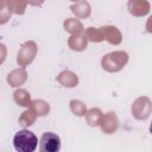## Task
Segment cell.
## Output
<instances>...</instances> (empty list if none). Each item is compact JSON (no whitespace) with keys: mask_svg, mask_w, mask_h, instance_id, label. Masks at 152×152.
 Listing matches in <instances>:
<instances>
[{"mask_svg":"<svg viewBox=\"0 0 152 152\" xmlns=\"http://www.w3.org/2000/svg\"><path fill=\"white\" fill-rule=\"evenodd\" d=\"M13 100L18 106L25 107V108H28L32 102L31 94L26 89H23V88H18L13 91Z\"/></svg>","mask_w":152,"mask_h":152,"instance_id":"13","label":"cell"},{"mask_svg":"<svg viewBox=\"0 0 152 152\" xmlns=\"http://www.w3.org/2000/svg\"><path fill=\"white\" fill-rule=\"evenodd\" d=\"M129 56L126 51L118 50L106 53L101 59V66L107 72H119L128 63Z\"/></svg>","mask_w":152,"mask_h":152,"instance_id":"1","label":"cell"},{"mask_svg":"<svg viewBox=\"0 0 152 152\" xmlns=\"http://www.w3.org/2000/svg\"><path fill=\"white\" fill-rule=\"evenodd\" d=\"M101 33H102V38L103 40L108 42L112 45H119L122 42V34L120 32V30L116 26L113 25H104L101 26Z\"/></svg>","mask_w":152,"mask_h":152,"instance_id":"8","label":"cell"},{"mask_svg":"<svg viewBox=\"0 0 152 152\" xmlns=\"http://www.w3.org/2000/svg\"><path fill=\"white\" fill-rule=\"evenodd\" d=\"M30 108L36 113L37 118L46 116L50 113V103L48 101H45V100H42V99L32 100V102L30 104Z\"/></svg>","mask_w":152,"mask_h":152,"instance_id":"14","label":"cell"},{"mask_svg":"<svg viewBox=\"0 0 152 152\" xmlns=\"http://www.w3.org/2000/svg\"><path fill=\"white\" fill-rule=\"evenodd\" d=\"M26 80H27V71L23 66L12 70L11 72H8L7 77H6L7 83L13 88H19L20 86H23L26 82Z\"/></svg>","mask_w":152,"mask_h":152,"instance_id":"9","label":"cell"},{"mask_svg":"<svg viewBox=\"0 0 152 152\" xmlns=\"http://www.w3.org/2000/svg\"><path fill=\"white\" fill-rule=\"evenodd\" d=\"M100 127L104 134L115 133L119 128V118H118L116 113L110 110V112H107L106 114H103L101 122H100Z\"/></svg>","mask_w":152,"mask_h":152,"instance_id":"6","label":"cell"},{"mask_svg":"<svg viewBox=\"0 0 152 152\" xmlns=\"http://www.w3.org/2000/svg\"><path fill=\"white\" fill-rule=\"evenodd\" d=\"M151 112H152V101L148 96H140L133 101L131 107V113L134 119L145 121L150 118Z\"/></svg>","mask_w":152,"mask_h":152,"instance_id":"4","label":"cell"},{"mask_svg":"<svg viewBox=\"0 0 152 152\" xmlns=\"http://www.w3.org/2000/svg\"><path fill=\"white\" fill-rule=\"evenodd\" d=\"M13 146L18 152H33L38 146V138L33 132L24 128L14 134Z\"/></svg>","mask_w":152,"mask_h":152,"instance_id":"2","label":"cell"},{"mask_svg":"<svg viewBox=\"0 0 152 152\" xmlns=\"http://www.w3.org/2000/svg\"><path fill=\"white\" fill-rule=\"evenodd\" d=\"M68 46L76 52H81L84 51L88 46V39L84 34V32L81 33H76V34H71L68 39Z\"/></svg>","mask_w":152,"mask_h":152,"instance_id":"12","label":"cell"},{"mask_svg":"<svg viewBox=\"0 0 152 152\" xmlns=\"http://www.w3.org/2000/svg\"><path fill=\"white\" fill-rule=\"evenodd\" d=\"M62 141L59 135L53 132H44L39 140V150L42 152H58L61 150Z\"/></svg>","mask_w":152,"mask_h":152,"instance_id":"5","label":"cell"},{"mask_svg":"<svg viewBox=\"0 0 152 152\" xmlns=\"http://www.w3.org/2000/svg\"><path fill=\"white\" fill-rule=\"evenodd\" d=\"M69 107H70L71 113L74 115H76V116H78V118L84 116L86 113H87V110H88L87 109V106L82 101H80V100H71L69 102Z\"/></svg>","mask_w":152,"mask_h":152,"instance_id":"19","label":"cell"},{"mask_svg":"<svg viewBox=\"0 0 152 152\" xmlns=\"http://www.w3.org/2000/svg\"><path fill=\"white\" fill-rule=\"evenodd\" d=\"M56 81L64 88H75L77 84H78V76L71 71V70H63L61 71L57 77H56Z\"/></svg>","mask_w":152,"mask_h":152,"instance_id":"10","label":"cell"},{"mask_svg":"<svg viewBox=\"0 0 152 152\" xmlns=\"http://www.w3.org/2000/svg\"><path fill=\"white\" fill-rule=\"evenodd\" d=\"M6 57H7V48L4 43H0V65L5 62Z\"/></svg>","mask_w":152,"mask_h":152,"instance_id":"22","label":"cell"},{"mask_svg":"<svg viewBox=\"0 0 152 152\" xmlns=\"http://www.w3.org/2000/svg\"><path fill=\"white\" fill-rule=\"evenodd\" d=\"M38 52V46L36 44V42L33 40H26L21 44L18 53H17V63L19 66L26 68L27 65H30Z\"/></svg>","mask_w":152,"mask_h":152,"instance_id":"3","label":"cell"},{"mask_svg":"<svg viewBox=\"0 0 152 152\" xmlns=\"http://www.w3.org/2000/svg\"><path fill=\"white\" fill-rule=\"evenodd\" d=\"M102 116H103V113L97 107H93V108L88 109L87 113H86V115H84L86 121H87V124L90 127H97V126H100V122H101Z\"/></svg>","mask_w":152,"mask_h":152,"instance_id":"16","label":"cell"},{"mask_svg":"<svg viewBox=\"0 0 152 152\" xmlns=\"http://www.w3.org/2000/svg\"><path fill=\"white\" fill-rule=\"evenodd\" d=\"M45 0H27L28 5L33 6V7H40L43 4H44Z\"/></svg>","mask_w":152,"mask_h":152,"instance_id":"23","label":"cell"},{"mask_svg":"<svg viewBox=\"0 0 152 152\" xmlns=\"http://www.w3.org/2000/svg\"><path fill=\"white\" fill-rule=\"evenodd\" d=\"M36 120H37L36 113L28 107V108H26V110H24V112L21 113V115H20L19 119H18V122H19V125H20L21 127L26 128V127L32 126V125L36 122Z\"/></svg>","mask_w":152,"mask_h":152,"instance_id":"18","label":"cell"},{"mask_svg":"<svg viewBox=\"0 0 152 152\" xmlns=\"http://www.w3.org/2000/svg\"><path fill=\"white\" fill-rule=\"evenodd\" d=\"M84 34H86L88 42H93V43H101V42H103L100 27H93V26L87 27L86 31H84Z\"/></svg>","mask_w":152,"mask_h":152,"instance_id":"20","label":"cell"},{"mask_svg":"<svg viewBox=\"0 0 152 152\" xmlns=\"http://www.w3.org/2000/svg\"><path fill=\"white\" fill-rule=\"evenodd\" d=\"M127 10L133 17H145L150 13L151 5L147 0H128Z\"/></svg>","mask_w":152,"mask_h":152,"instance_id":"7","label":"cell"},{"mask_svg":"<svg viewBox=\"0 0 152 152\" xmlns=\"http://www.w3.org/2000/svg\"><path fill=\"white\" fill-rule=\"evenodd\" d=\"M63 27L70 34H76V33L84 32V26L81 23V20L77 19V18H66L63 21Z\"/></svg>","mask_w":152,"mask_h":152,"instance_id":"15","label":"cell"},{"mask_svg":"<svg viewBox=\"0 0 152 152\" xmlns=\"http://www.w3.org/2000/svg\"><path fill=\"white\" fill-rule=\"evenodd\" d=\"M70 1H72V2H77V1H80V0H70Z\"/></svg>","mask_w":152,"mask_h":152,"instance_id":"24","label":"cell"},{"mask_svg":"<svg viewBox=\"0 0 152 152\" xmlns=\"http://www.w3.org/2000/svg\"><path fill=\"white\" fill-rule=\"evenodd\" d=\"M12 12L10 11L6 0H0V25H5L10 21Z\"/></svg>","mask_w":152,"mask_h":152,"instance_id":"21","label":"cell"},{"mask_svg":"<svg viewBox=\"0 0 152 152\" xmlns=\"http://www.w3.org/2000/svg\"><path fill=\"white\" fill-rule=\"evenodd\" d=\"M70 11L77 19H87L91 14V6L87 0H80L70 6Z\"/></svg>","mask_w":152,"mask_h":152,"instance_id":"11","label":"cell"},{"mask_svg":"<svg viewBox=\"0 0 152 152\" xmlns=\"http://www.w3.org/2000/svg\"><path fill=\"white\" fill-rule=\"evenodd\" d=\"M6 2L12 14L17 15H23L26 12V7L28 5L27 0H6Z\"/></svg>","mask_w":152,"mask_h":152,"instance_id":"17","label":"cell"}]
</instances>
